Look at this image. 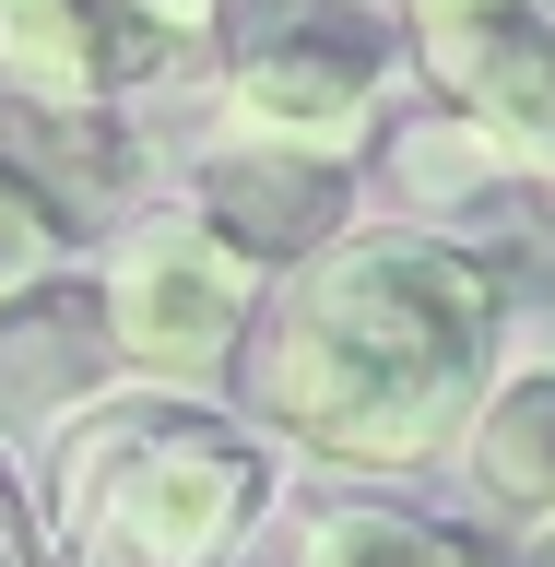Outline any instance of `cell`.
I'll use <instances>...</instances> for the list:
<instances>
[{
	"label": "cell",
	"mask_w": 555,
	"mask_h": 567,
	"mask_svg": "<svg viewBox=\"0 0 555 567\" xmlns=\"http://www.w3.org/2000/svg\"><path fill=\"white\" fill-rule=\"evenodd\" d=\"M0 567H48V544H35L24 496H12V473H0Z\"/></svg>",
	"instance_id": "obj_12"
},
{
	"label": "cell",
	"mask_w": 555,
	"mask_h": 567,
	"mask_svg": "<svg viewBox=\"0 0 555 567\" xmlns=\"http://www.w3.org/2000/svg\"><path fill=\"white\" fill-rule=\"evenodd\" d=\"M225 83H237V131L308 142V154H343V142L379 118L390 35L367 24L354 0H248Z\"/></svg>",
	"instance_id": "obj_4"
},
{
	"label": "cell",
	"mask_w": 555,
	"mask_h": 567,
	"mask_svg": "<svg viewBox=\"0 0 555 567\" xmlns=\"http://www.w3.org/2000/svg\"><path fill=\"white\" fill-rule=\"evenodd\" d=\"M308 567H485V544H461L414 508H331L308 532Z\"/></svg>",
	"instance_id": "obj_10"
},
{
	"label": "cell",
	"mask_w": 555,
	"mask_h": 567,
	"mask_svg": "<svg viewBox=\"0 0 555 567\" xmlns=\"http://www.w3.org/2000/svg\"><path fill=\"white\" fill-rule=\"evenodd\" d=\"M461 473L508 532H555V367L485 390V414L461 437Z\"/></svg>",
	"instance_id": "obj_7"
},
{
	"label": "cell",
	"mask_w": 555,
	"mask_h": 567,
	"mask_svg": "<svg viewBox=\"0 0 555 567\" xmlns=\"http://www.w3.org/2000/svg\"><path fill=\"white\" fill-rule=\"evenodd\" d=\"M95 331L71 296L24 284V296H0V425L12 414H71V402H95Z\"/></svg>",
	"instance_id": "obj_8"
},
{
	"label": "cell",
	"mask_w": 555,
	"mask_h": 567,
	"mask_svg": "<svg viewBox=\"0 0 555 567\" xmlns=\"http://www.w3.org/2000/svg\"><path fill=\"white\" fill-rule=\"evenodd\" d=\"M131 12H142V24H154V35H202L213 12H225V0H131Z\"/></svg>",
	"instance_id": "obj_13"
},
{
	"label": "cell",
	"mask_w": 555,
	"mask_h": 567,
	"mask_svg": "<svg viewBox=\"0 0 555 567\" xmlns=\"http://www.w3.org/2000/svg\"><path fill=\"white\" fill-rule=\"evenodd\" d=\"M496 343V284L450 237H343L273 296L260 414L319 461L390 473L461 425Z\"/></svg>",
	"instance_id": "obj_1"
},
{
	"label": "cell",
	"mask_w": 555,
	"mask_h": 567,
	"mask_svg": "<svg viewBox=\"0 0 555 567\" xmlns=\"http://www.w3.org/2000/svg\"><path fill=\"white\" fill-rule=\"evenodd\" d=\"M202 225L248 260H308V248L343 237V166L308 154V142H260L237 131L225 154L202 166Z\"/></svg>",
	"instance_id": "obj_6"
},
{
	"label": "cell",
	"mask_w": 555,
	"mask_h": 567,
	"mask_svg": "<svg viewBox=\"0 0 555 567\" xmlns=\"http://www.w3.org/2000/svg\"><path fill=\"white\" fill-rule=\"evenodd\" d=\"M48 260H60V237H48V213H35L24 189L0 177V296H24V284L48 272Z\"/></svg>",
	"instance_id": "obj_11"
},
{
	"label": "cell",
	"mask_w": 555,
	"mask_h": 567,
	"mask_svg": "<svg viewBox=\"0 0 555 567\" xmlns=\"http://www.w3.org/2000/svg\"><path fill=\"white\" fill-rule=\"evenodd\" d=\"M260 450L189 402H71L48 450V520L71 567H213L260 508Z\"/></svg>",
	"instance_id": "obj_2"
},
{
	"label": "cell",
	"mask_w": 555,
	"mask_h": 567,
	"mask_svg": "<svg viewBox=\"0 0 555 567\" xmlns=\"http://www.w3.org/2000/svg\"><path fill=\"white\" fill-rule=\"evenodd\" d=\"M248 248H225L213 225H189V213H166V225H131L119 237V260H106V354L119 367H142L154 390H189L213 379L225 354H237L248 331Z\"/></svg>",
	"instance_id": "obj_3"
},
{
	"label": "cell",
	"mask_w": 555,
	"mask_h": 567,
	"mask_svg": "<svg viewBox=\"0 0 555 567\" xmlns=\"http://www.w3.org/2000/svg\"><path fill=\"white\" fill-rule=\"evenodd\" d=\"M414 48L461 118L555 166V0H414Z\"/></svg>",
	"instance_id": "obj_5"
},
{
	"label": "cell",
	"mask_w": 555,
	"mask_h": 567,
	"mask_svg": "<svg viewBox=\"0 0 555 567\" xmlns=\"http://www.w3.org/2000/svg\"><path fill=\"white\" fill-rule=\"evenodd\" d=\"M0 95H24V106H106L95 0H0Z\"/></svg>",
	"instance_id": "obj_9"
}]
</instances>
